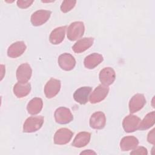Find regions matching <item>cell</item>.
<instances>
[{
  "label": "cell",
  "instance_id": "4316f807",
  "mask_svg": "<svg viewBox=\"0 0 155 155\" xmlns=\"http://www.w3.org/2000/svg\"><path fill=\"white\" fill-rule=\"evenodd\" d=\"M147 140L149 143L154 145L155 143V136H154V128L150 131L147 136Z\"/></svg>",
  "mask_w": 155,
  "mask_h": 155
},
{
  "label": "cell",
  "instance_id": "9a60e30c",
  "mask_svg": "<svg viewBox=\"0 0 155 155\" xmlns=\"http://www.w3.org/2000/svg\"><path fill=\"white\" fill-rule=\"evenodd\" d=\"M91 90L90 87H82L77 89L73 94L74 99L80 104H85L88 102Z\"/></svg>",
  "mask_w": 155,
  "mask_h": 155
},
{
  "label": "cell",
  "instance_id": "d4e9b609",
  "mask_svg": "<svg viewBox=\"0 0 155 155\" xmlns=\"http://www.w3.org/2000/svg\"><path fill=\"white\" fill-rule=\"evenodd\" d=\"M131 154H142V155H147L148 154V151L147 148H145L143 147H136L134 150H133V151L130 153Z\"/></svg>",
  "mask_w": 155,
  "mask_h": 155
},
{
  "label": "cell",
  "instance_id": "d6986e66",
  "mask_svg": "<svg viewBox=\"0 0 155 155\" xmlns=\"http://www.w3.org/2000/svg\"><path fill=\"white\" fill-rule=\"evenodd\" d=\"M139 144L138 139L134 136H125L123 137L120 142L121 150L127 151L136 148Z\"/></svg>",
  "mask_w": 155,
  "mask_h": 155
},
{
  "label": "cell",
  "instance_id": "cb8c5ba5",
  "mask_svg": "<svg viewBox=\"0 0 155 155\" xmlns=\"http://www.w3.org/2000/svg\"><path fill=\"white\" fill-rule=\"evenodd\" d=\"M76 3V1L74 0L64 1L61 5V10L63 13H67L75 6Z\"/></svg>",
  "mask_w": 155,
  "mask_h": 155
},
{
  "label": "cell",
  "instance_id": "8fae6325",
  "mask_svg": "<svg viewBox=\"0 0 155 155\" xmlns=\"http://www.w3.org/2000/svg\"><path fill=\"white\" fill-rule=\"evenodd\" d=\"M58 64L62 70L70 71L74 68L76 65V60L71 54L65 53L59 56Z\"/></svg>",
  "mask_w": 155,
  "mask_h": 155
},
{
  "label": "cell",
  "instance_id": "7a4b0ae2",
  "mask_svg": "<svg viewBox=\"0 0 155 155\" xmlns=\"http://www.w3.org/2000/svg\"><path fill=\"white\" fill-rule=\"evenodd\" d=\"M84 31L85 27L82 22H72L67 28V38L70 41H76L83 36Z\"/></svg>",
  "mask_w": 155,
  "mask_h": 155
},
{
  "label": "cell",
  "instance_id": "6da1fadb",
  "mask_svg": "<svg viewBox=\"0 0 155 155\" xmlns=\"http://www.w3.org/2000/svg\"><path fill=\"white\" fill-rule=\"evenodd\" d=\"M44 117L42 116H31L28 117L23 125V131L33 133L39 130L44 124Z\"/></svg>",
  "mask_w": 155,
  "mask_h": 155
},
{
  "label": "cell",
  "instance_id": "277c9868",
  "mask_svg": "<svg viewBox=\"0 0 155 155\" xmlns=\"http://www.w3.org/2000/svg\"><path fill=\"white\" fill-rule=\"evenodd\" d=\"M140 120V119L137 116L129 114L122 121L123 128L127 133L134 132L138 130Z\"/></svg>",
  "mask_w": 155,
  "mask_h": 155
},
{
  "label": "cell",
  "instance_id": "52a82bcc",
  "mask_svg": "<svg viewBox=\"0 0 155 155\" xmlns=\"http://www.w3.org/2000/svg\"><path fill=\"white\" fill-rule=\"evenodd\" d=\"M73 133L69 129L62 128L56 131L54 136V142L57 145H64L70 142Z\"/></svg>",
  "mask_w": 155,
  "mask_h": 155
},
{
  "label": "cell",
  "instance_id": "7402d4cb",
  "mask_svg": "<svg viewBox=\"0 0 155 155\" xmlns=\"http://www.w3.org/2000/svg\"><path fill=\"white\" fill-rule=\"evenodd\" d=\"M42 107L43 102L42 99L39 97H35L28 103L27 109L28 113L35 115L38 114L41 111Z\"/></svg>",
  "mask_w": 155,
  "mask_h": 155
},
{
  "label": "cell",
  "instance_id": "44dd1931",
  "mask_svg": "<svg viewBox=\"0 0 155 155\" xmlns=\"http://www.w3.org/2000/svg\"><path fill=\"white\" fill-rule=\"evenodd\" d=\"M31 90L30 83H16L13 87V93L18 98H22L27 96Z\"/></svg>",
  "mask_w": 155,
  "mask_h": 155
},
{
  "label": "cell",
  "instance_id": "ac0fdd59",
  "mask_svg": "<svg viewBox=\"0 0 155 155\" xmlns=\"http://www.w3.org/2000/svg\"><path fill=\"white\" fill-rule=\"evenodd\" d=\"M66 26L59 27L54 28L50 33L49 36L50 42L54 45L61 43L65 37Z\"/></svg>",
  "mask_w": 155,
  "mask_h": 155
},
{
  "label": "cell",
  "instance_id": "2e32d148",
  "mask_svg": "<svg viewBox=\"0 0 155 155\" xmlns=\"http://www.w3.org/2000/svg\"><path fill=\"white\" fill-rule=\"evenodd\" d=\"M93 38H84L78 41L72 47L74 52L76 53H81L88 49L93 44Z\"/></svg>",
  "mask_w": 155,
  "mask_h": 155
},
{
  "label": "cell",
  "instance_id": "603a6c76",
  "mask_svg": "<svg viewBox=\"0 0 155 155\" xmlns=\"http://www.w3.org/2000/svg\"><path fill=\"white\" fill-rule=\"evenodd\" d=\"M155 113L154 111H151L148 113L143 118L139 125L138 130H145L153 127L155 122Z\"/></svg>",
  "mask_w": 155,
  "mask_h": 155
},
{
  "label": "cell",
  "instance_id": "3957f363",
  "mask_svg": "<svg viewBox=\"0 0 155 155\" xmlns=\"http://www.w3.org/2000/svg\"><path fill=\"white\" fill-rule=\"evenodd\" d=\"M54 116L56 122L60 124H67L73 119V116L70 109L64 107L57 108Z\"/></svg>",
  "mask_w": 155,
  "mask_h": 155
},
{
  "label": "cell",
  "instance_id": "30bf717a",
  "mask_svg": "<svg viewBox=\"0 0 155 155\" xmlns=\"http://www.w3.org/2000/svg\"><path fill=\"white\" fill-rule=\"evenodd\" d=\"M146 104V99L143 94L137 93L134 94L130 100L129 110L131 113L140 110Z\"/></svg>",
  "mask_w": 155,
  "mask_h": 155
},
{
  "label": "cell",
  "instance_id": "7c38bea8",
  "mask_svg": "<svg viewBox=\"0 0 155 155\" xmlns=\"http://www.w3.org/2000/svg\"><path fill=\"white\" fill-rule=\"evenodd\" d=\"M99 78L102 85L108 86L114 82L116 78V73L111 67H105L101 70Z\"/></svg>",
  "mask_w": 155,
  "mask_h": 155
},
{
  "label": "cell",
  "instance_id": "5b68a950",
  "mask_svg": "<svg viewBox=\"0 0 155 155\" xmlns=\"http://www.w3.org/2000/svg\"><path fill=\"white\" fill-rule=\"evenodd\" d=\"M61 81L54 78H51L44 87V93L48 99H51L59 93L61 89Z\"/></svg>",
  "mask_w": 155,
  "mask_h": 155
},
{
  "label": "cell",
  "instance_id": "5bb4252c",
  "mask_svg": "<svg viewBox=\"0 0 155 155\" xmlns=\"http://www.w3.org/2000/svg\"><path fill=\"white\" fill-rule=\"evenodd\" d=\"M26 50V45L23 41H17L9 46L7 50L8 57L16 58L21 56Z\"/></svg>",
  "mask_w": 155,
  "mask_h": 155
},
{
  "label": "cell",
  "instance_id": "484cf974",
  "mask_svg": "<svg viewBox=\"0 0 155 155\" xmlns=\"http://www.w3.org/2000/svg\"><path fill=\"white\" fill-rule=\"evenodd\" d=\"M33 1H22L19 0L17 1V5L21 8H27L30 7L33 2Z\"/></svg>",
  "mask_w": 155,
  "mask_h": 155
},
{
  "label": "cell",
  "instance_id": "4fadbf2b",
  "mask_svg": "<svg viewBox=\"0 0 155 155\" xmlns=\"http://www.w3.org/2000/svg\"><path fill=\"white\" fill-rule=\"evenodd\" d=\"M106 124L105 114L102 111H96L92 114L90 119V125L93 129H102Z\"/></svg>",
  "mask_w": 155,
  "mask_h": 155
},
{
  "label": "cell",
  "instance_id": "ffe728a7",
  "mask_svg": "<svg viewBox=\"0 0 155 155\" xmlns=\"http://www.w3.org/2000/svg\"><path fill=\"white\" fill-rule=\"evenodd\" d=\"M91 138V134L88 132L82 131L79 133L74 137L72 145L76 148H81L87 145Z\"/></svg>",
  "mask_w": 155,
  "mask_h": 155
},
{
  "label": "cell",
  "instance_id": "8992f818",
  "mask_svg": "<svg viewBox=\"0 0 155 155\" xmlns=\"http://www.w3.org/2000/svg\"><path fill=\"white\" fill-rule=\"evenodd\" d=\"M108 92L109 88L108 86L102 84L99 85L90 96V102L91 104H96L101 102L107 97Z\"/></svg>",
  "mask_w": 155,
  "mask_h": 155
},
{
  "label": "cell",
  "instance_id": "e0dca14e",
  "mask_svg": "<svg viewBox=\"0 0 155 155\" xmlns=\"http://www.w3.org/2000/svg\"><path fill=\"white\" fill-rule=\"evenodd\" d=\"M104 60L103 56L99 53H93L85 57L84 61V66L88 69H93Z\"/></svg>",
  "mask_w": 155,
  "mask_h": 155
},
{
  "label": "cell",
  "instance_id": "9c48e42d",
  "mask_svg": "<svg viewBox=\"0 0 155 155\" xmlns=\"http://www.w3.org/2000/svg\"><path fill=\"white\" fill-rule=\"evenodd\" d=\"M51 12L45 10H39L31 16V22L34 26H40L45 23L50 18Z\"/></svg>",
  "mask_w": 155,
  "mask_h": 155
},
{
  "label": "cell",
  "instance_id": "83f0119b",
  "mask_svg": "<svg viewBox=\"0 0 155 155\" xmlns=\"http://www.w3.org/2000/svg\"><path fill=\"white\" fill-rule=\"evenodd\" d=\"M96 154V153L94 152V151H92V150H85V151H82V152H81V154Z\"/></svg>",
  "mask_w": 155,
  "mask_h": 155
},
{
  "label": "cell",
  "instance_id": "ba28073f",
  "mask_svg": "<svg viewBox=\"0 0 155 155\" xmlns=\"http://www.w3.org/2000/svg\"><path fill=\"white\" fill-rule=\"evenodd\" d=\"M32 70L27 63L21 64L16 70V78L18 82L27 83L31 76Z\"/></svg>",
  "mask_w": 155,
  "mask_h": 155
}]
</instances>
